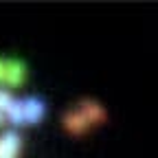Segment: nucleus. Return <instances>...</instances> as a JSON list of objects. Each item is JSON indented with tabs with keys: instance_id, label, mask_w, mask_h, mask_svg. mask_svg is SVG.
<instances>
[{
	"instance_id": "obj_9",
	"label": "nucleus",
	"mask_w": 158,
	"mask_h": 158,
	"mask_svg": "<svg viewBox=\"0 0 158 158\" xmlns=\"http://www.w3.org/2000/svg\"><path fill=\"white\" fill-rule=\"evenodd\" d=\"M2 118H5V116H2V110H0V121H2Z\"/></svg>"
},
{
	"instance_id": "obj_5",
	"label": "nucleus",
	"mask_w": 158,
	"mask_h": 158,
	"mask_svg": "<svg viewBox=\"0 0 158 158\" xmlns=\"http://www.w3.org/2000/svg\"><path fill=\"white\" fill-rule=\"evenodd\" d=\"M81 114L88 118V121H103V110L99 108L97 103H92V101H84L81 103Z\"/></svg>"
},
{
	"instance_id": "obj_6",
	"label": "nucleus",
	"mask_w": 158,
	"mask_h": 158,
	"mask_svg": "<svg viewBox=\"0 0 158 158\" xmlns=\"http://www.w3.org/2000/svg\"><path fill=\"white\" fill-rule=\"evenodd\" d=\"M7 114H9V118H11L13 123H24V106H22V103L13 101V103L7 108Z\"/></svg>"
},
{
	"instance_id": "obj_1",
	"label": "nucleus",
	"mask_w": 158,
	"mask_h": 158,
	"mask_svg": "<svg viewBox=\"0 0 158 158\" xmlns=\"http://www.w3.org/2000/svg\"><path fill=\"white\" fill-rule=\"evenodd\" d=\"M18 147H20V136L15 132H7L0 138V158H15Z\"/></svg>"
},
{
	"instance_id": "obj_8",
	"label": "nucleus",
	"mask_w": 158,
	"mask_h": 158,
	"mask_svg": "<svg viewBox=\"0 0 158 158\" xmlns=\"http://www.w3.org/2000/svg\"><path fill=\"white\" fill-rule=\"evenodd\" d=\"M0 81H5V62L0 59Z\"/></svg>"
},
{
	"instance_id": "obj_3",
	"label": "nucleus",
	"mask_w": 158,
	"mask_h": 158,
	"mask_svg": "<svg viewBox=\"0 0 158 158\" xmlns=\"http://www.w3.org/2000/svg\"><path fill=\"white\" fill-rule=\"evenodd\" d=\"M22 106H24V121L35 123V121L42 118V112H44L42 101H37V99H27V101H22Z\"/></svg>"
},
{
	"instance_id": "obj_4",
	"label": "nucleus",
	"mask_w": 158,
	"mask_h": 158,
	"mask_svg": "<svg viewBox=\"0 0 158 158\" xmlns=\"http://www.w3.org/2000/svg\"><path fill=\"white\" fill-rule=\"evenodd\" d=\"M86 125H88V118H86L81 112H68V114H66V127H68V130L81 132Z\"/></svg>"
},
{
	"instance_id": "obj_7",
	"label": "nucleus",
	"mask_w": 158,
	"mask_h": 158,
	"mask_svg": "<svg viewBox=\"0 0 158 158\" xmlns=\"http://www.w3.org/2000/svg\"><path fill=\"white\" fill-rule=\"evenodd\" d=\"M13 103V99L9 97V92H5V90H0V110L2 112H7V108Z\"/></svg>"
},
{
	"instance_id": "obj_2",
	"label": "nucleus",
	"mask_w": 158,
	"mask_h": 158,
	"mask_svg": "<svg viewBox=\"0 0 158 158\" xmlns=\"http://www.w3.org/2000/svg\"><path fill=\"white\" fill-rule=\"evenodd\" d=\"M22 77H24V66L20 64V62H7L5 64V81L11 84V86H18V84H22Z\"/></svg>"
}]
</instances>
